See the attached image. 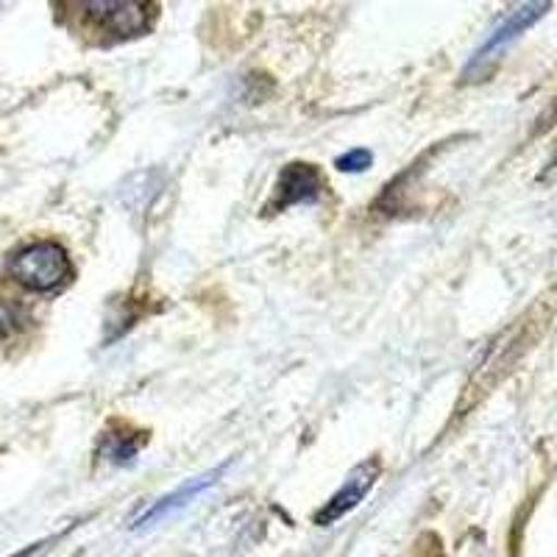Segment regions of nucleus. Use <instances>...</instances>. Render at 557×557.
<instances>
[{
	"instance_id": "f257e3e1",
	"label": "nucleus",
	"mask_w": 557,
	"mask_h": 557,
	"mask_svg": "<svg viewBox=\"0 0 557 557\" xmlns=\"http://www.w3.org/2000/svg\"><path fill=\"white\" fill-rule=\"evenodd\" d=\"M7 271L20 287L32 293H53L67 285L70 276H73L67 251L51 240H39L20 248L17 253H12Z\"/></svg>"
},
{
	"instance_id": "f03ea898",
	"label": "nucleus",
	"mask_w": 557,
	"mask_h": 557,
	"mask_svg": "<svg viewBox=\"0 0 557 557\" xmlns=\"http://www.w3.org/2000/svg\"><path fill=\"white\" fill-rule=\"evenodd\" d=\"M549 9H552L549 3H524V7L513 9V12L507 14L499 26L491 32V37H487L485 42L476 48V53L471 57L469 67L462 70V78H466V82H476L480 76H485L487 64L496 62V59H499L502 53H505L507 48H510V45H513L516 39L527 32V28L535 26V23H539V20L549 12Z\"/></svg>"
},
{
	"instance_id": "7ed1b4c3",
	"label": "nucleus",
	"mask_w": 557,
	"mask_h": 557,
	"mask_svg": "<svg viewBox=\"0 0 557 557\" xmlns=\"http://www.w3.org/2000/svg\"><path fill=\"white\" fill-rule=\"evenodd\" d=\"M78 12L89 26L114 37H137L151 26V9L137 0H98V3H78Z\"/></svg>"
},
{
	"instance_id": "20e7f679",
	"label": "nucleus",
	"mask_w": 557,
	"mask_h": 557,
	"mask_svg": "<svg viewBox=\"0 0 557 557\" xmlns=\"http://www.w3.org/2000/svg\"><path fill=\"white\" fill-rule=\"evenodd\" d=\"M380 471H382L380 460H366V462H360L357 469H351V474H348L346 482L337 487L335 496H332V499L326 502V505H323L321 510L315 513V524L332 527L335 521H341L343 516L351 513V510H355V507L366 499L368 491L376 485V480H380Z\"/></svg>"
},
{
	"instance_id": "39448f33",
	"label": "nucleus",
	"mask_w": 557,
	"mask_h": 557,
	"mask_svg": "<svg viewBox=\"0 0 557 557\" xmlns=\"http://www.w3.org/2000/svg\"><path fill=\"white\" fill-rule=\"evenodd\" d=\"M323 193V176L315 165L307 162H293L278 173L276 193H273L268 212H282V209L298 207V203H315Z\"/></svg>"
},
{
	"instance_id": "423d86ee",
	"label": "nucleus",
	"mask_w": 557,
	"mask_h": 557,
	"mask_svg": "<svg viewBox=\"0 0 557 557\" xmlns=\"http://www.w3.org/2000/svg\"><path fill=\"white\" fill-rule=\"evenodd\" d=\"M226 466H228V462H223V466H218V469L207 471V474H203V476H196V480L184 482V485L178 487L176 494H171V496H165V499H162V502H157V505H153L151 510H148V513L143 516V519H139L134 527H137V530H143V527H153V524H157V521H162V519H168V516H173V513H178V510H184V507L190 505L193 499H198V496H201L203 491H207V487H212L218 480H221V474H223V471H226Z\"/></svg>"
},
{
	"instance_id": "0eeeda50",
	"label": "nucleus",
	"mask_w": 557,
	"mask_h": 557,
	"mask_svg": "<svg viewBox=\"0 0 557 557\" xmlns=\"http://www.w3.org/2000/svg\"><path fill=\"white\" fill-rule=\"evenodd\" d=\"M143 444H146V435L132 437L126 435V430L109 432V435L103 437V457L112 462H128L134 455H137Z\"/></svg>"
},
{
	"instance_id": "6e6552de",
	"label": "nucleus",
	"mask_w": 557,
	"mask_h": 557,
	"mask_svg": "<svg viewBox=\"0 0 557 557\" xmlns=\"http://www.w3.org/2000/svg\"><path fill=\"white\" fill-rule=\"evenodd\" d=\"M28 315L26 310L14 301H0V341L17 335V332L26 330Z\"/></svg>"
},
{
	"instance_id": "1a4fd4ad",
	"label": "nucleus",
	"mask_w": 557,
	"mask_h": 557,
	"mask_svg": "<svg viewBox=\"0 0 557 557\" xmlns=\"http://www.w3.org/2000/svg\"><path fill=\"white\" fill-rule=\"evenodd\" d=\"M371 162H374L371 151H366V148H355V151H348V153H343V157H337L335 168L343 173H362L371 168Z\"/></svg>"
},
{
	"instance_id": "9d476101",
	"label": "nucleus",
	"mask_w": 557,
	"mask_h": 557,
	"mask_svg": "<svg viewBox=\"0 0 557 557\" xmlns=\"http://www.w3.org/2000/svg\"><path fill=\"white\" fill-rule=\"evenodd\" d=\"M53 541H57V539L39 541V544H32V546H26V549H23V552H17V555H12V557H39V555H42L45 549H48V546L53 544Z\"/></svg>"
}]
</instances>
